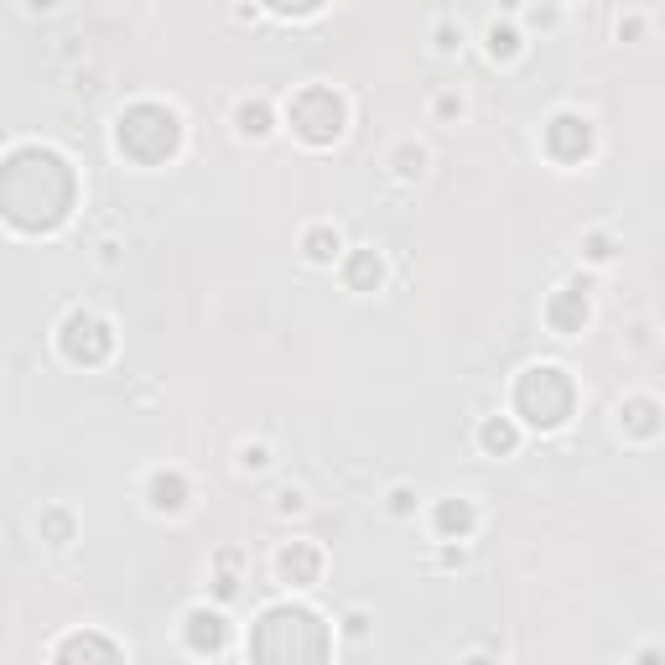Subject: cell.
<instances>
[{
    "label": "cell",
    "mask_w": 665,
    "mask_h": 665,
    "mask_svg": "<svg viewBox=\"0 0 665 665\" xmlns=\"http://www.w3.org/2000/svg\"><path fill=\"white\" fill-rule=\"evenodd\" d=\"M328 634L323 619L307 608H271L255 629V660L260 665H323Z\"/></svg>",
    "instance_id": "6da1fadb"
},
{
    "label": "cell",
    "mask_w": 665,
    "mask_h": 665,
    "mask_svg": "<svg viewBox=\"0 0 665 665\" xmlns=\"http://www.w3.org/2000/svg\"><path fill=\"white\" fill-rule=\"evenodd\" d=\"M515 406H520V416L530 427H562L567 411H572V380L556 364L525 369L520 385H515Z\"/></svg>",
    "instance_id": "7a4b0ae2"
},
{
    "label": "cell",
    "mask_w": 665,
    "mask_h": 665,
    "mask_svg": "<svg viewBox=\"0 0 665 665\" xmlns=\"http://www.w3.org/2000/svg\"><path fill=\"white\" fill-rule=\"evenodd\" d=\"M177 146V115L162 104H136L120 115V151H130L136 162H162Z\"/></svg>",
    "instance_id": "3957f363"
},
{
    "label": "cell",
    "mask_w": 665,
    "mask_h": 665,
    "mask_svg": "<svg viewBox=\"0 0 665 665\" xmlns=\"http://www.w3.org/2000/svg\"><path fill=\"white\" fill-rule=\"evenodd\" d=\"M291 125H297L302 141L328 146L343 130V99L333 89H302L297 99H291Z\"/></svg>",
    "instance_id": "277c9868"
},
{
    "label": "cell",
    "mask_w": 665,
    "mask_h": 665,
    "mask_svg": "<svg viewBox=\"0 0 665 665\" xmlns=\"http://www.w3.org/2000/svg\"><path fill=\"white\" fill-rule=\"evenodd\" d=\"M63 354L73 364H99L104 354H110V328H104L94 312H73L63 323Z\"/></svg>",
    "instance_id": "5b68a950"
},
{
    "label": "cell",
    "mask_w": 665,
    "mask_h": 665,
    "mask_svg": "<svg viewBox=\"0 0 665 665\" xmlns=\"http://www.w3.org/2000/svg\"><path fill=\"white\" fill-rule=\"evenodd\" d=\"M546 146H551V156H562V162H577V156H588L593 130H588V120H577V115H556L551 130H546Z\"/></svg>",
    "instance_id": "8992f818"
},
{
    "label": "cell",
    "mask_w": 665,
    "mask_h": 665,
    "mask_svg": "<svg viewBox=\"0 0 665 665\" xmlns=\"http://www.w3.org/2000/svg\"><path fill=\"white\" fill-rule=\"evenodd\" d=\"M58 665H120V655L110 640H99V634H73L58 650Z\"/></svg>",
    "instance_id": "52a82bcc"
},
{
    "label": "cell",
    "mask_w": 665,
    "mask_h": 665,
    "mask_svg": "<svg viewBox=\"0 0 665 665\" xmlns=\"http://www.w3.org/2000/svg\"><path fill=\"white\" fill-rule=\"evenodd\" d=\"M546 317H551V328H556V333H572V328H582V317H588V302H582V291H577V286H567L562 297H551Z\"/></svg>",
    "instance_id": "ba28073f"
},
{
    "label": "cell",
    "mask_w": 665,
    "mask_h": 665,
    "mask_svg": "<svg viewBox=\"0 0 665 665\" xmlns=\"http://www.w3.org/2000/svg\"><path fill=\"white\" fill-rule=\"evenodd\" d=\"M276 567H281L286 582H312V577H317V551H312L307 541H291V546L276 556Z\"/></svg>",
    "instance_id": "9c48e42d"
},
{
    "label": "cell",
    "mask_w": 665,
    "mask_h": 665,
    "mask_svg": "<svg viewBox=\"0 0 665 665\" xmlns=\"http://www.w3.org/2000/svg\"><path fill=\"white\" fill-rule=\"evenodd\" d=\"M224 619L219 614H208V608H193V614H188V640L198 645V650H219L224 645Z\"/></svg>",
    "instance_id": "30bf717a"
},
{
    "label": "cell",
    "mask_w": 665,
    "mask_h": 665,
    "mask_svg": "<svg viewBox=\"0 0 665 665\" xmlns=\"http://www.w3.org/2000/svg\"><path fill=\"white\" fill-rule=\"evenodd\" d=\"M182 494H188L182 473H156L151 478V504H156V510H182Z\"/></svg>",
    "instance_id": "8fae6325"
},
{
    "label": "cell",
    "mask_w": 665,
    "mask_h": 665,
    "mask_svg": "<svg viewBox=\"0 0 665 665\" xmlns=\"http://www.w3.org/2000/svg\"><path fill=\"white\" fill-rule=\"evenodd\" d=\"M437 525H442V536H452V530H458V536H463V530L473 525V510H468L463 499H447L442 510H437Z\"/></svg>",
    "instance_id": "7c38bea8"
},
{
    "label": "cell",
    "mask_w": 665,
    "mask_h": 665,
    "mask_svg": "<svg viewBox=\"0 0 665 665\" xmlns=\"http://www.w3.org/2000/svg\"><path fill=\"white\" fill-rule=\"evenodd\" d=\"M349 281H354L359 291L380 281V260H375V250H359V255L349 260Z\"/></svg>",
    "instance_id": "4fadbf2b"
},
{
    "label": "cell",
    "mask_w": 665,
    "mask_h": 665,
    "mask_svg": "<svg viewBox=\"0 0 665 665\" xmlns=\"http://www.w3.org/2000/svg\"><path fill=\"white\" fill-rule=\"evenodd\" d=\"M484 447L489 452H510L515 447V427H510V421H489V427H484Z\"/></svg>",
    "instance_id": "5bb4252c"
},
{
    "label": "cell",
    "mask_w": 665,
    "mask_h": 665,
    "mask_svg": "<svg viewBox=\"0 0 665 665\" xmlns=\"http://www.w3.org/2000/svg\"><path fill=\"white\" fill-rule=\"evenodd\" d=\"M307 255H312V260H333V255H338V234L312 229V234H307Z\"/></svg>",
    "instance_id": "9a60e30c"
},
{
    "label": "cell",
    "mask_w": 665,
    "mask_h": 665,
    "mask_svg": "<svg viewBox=\"0 0 665 665\" xmlns=\"http://www.w3.org/2000/svg\"><path fill=\"white\" fill-rule=\"evenodd\" d=\"M265 120H271V115H265V104H245V110H239V130H245V136H265V130H271Z\"/></svg>",
    "instance_id": "2e32d148"
},
{
    "label": "cell",
    "mask_w": 665,
    "mask_h": 665,
    "mask_svg": "<svg viewBox=\"0 0 665 665\" xmlns=\"http://www.w3.org/2000/svg\"><path fill=\"white\" fill-rule=\"evenodd\" d=\"M489 52H494V58H510V52H515V32H499V26H494V32H489Z\"/></svg>",
    "instance_id": "e0dca14e"
},
{
    "label": "cell",
    "mask_w": 665,
    "mask_h": 665,
    "mask_svg": "<svg viewBox=\"0 0 665 665\" xmlns=\"http://www.w3.org/2000/svg\"><path fill=\"white\" fill-rule=\"evenodd\" d=\"M395 162H401V172H406V177H416V172H421V162H427V151H421V146L411 151V146H406L401 156H395Z\"/></svg>",
    "instance_id": "ac0fdd59"
},
{
    "label": "cell",
    "mask_w": 665,
    "mask_h": 665,
    "mask_svg": "<svg viewBox=\"0 0 665 665\" xmlns=\"http://www.w3.org/2000/svg\"><path fill=\"white\" fill-rule=\"evenodd\" d=\"M468 665H489V660H468Z\"/></svg>",
    "instance_id": "d6986e66"
}]
</instances>
